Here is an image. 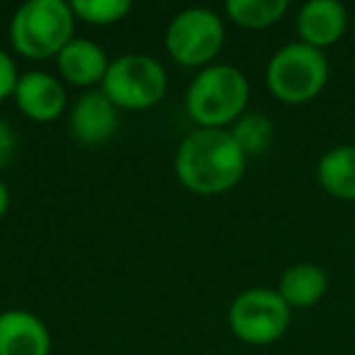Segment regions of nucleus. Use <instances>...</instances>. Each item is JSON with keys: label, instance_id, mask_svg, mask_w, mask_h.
Wrapping results in <instances>:
<instances>
[{"label": "nucleus", "instance_id": "obj_1", "mask_svg": "<svg viewBox=\"0 0 355 355\" xmlns=\"http://www.w3.org/2000/svg\"><path fill=\"white\" fill-rule=\"evenodd\" d=\"M175 173L198 195L232 190L246 173V153L224 129H195L178 146Z\"/></svg>", "mask_w": 355, "mask_h": 355}, {"label": "nucleus", "instance_id": "obj_2", "mask_svg": "<svg viewBox=\"0 0 355 355\" xmlns=\"http://www.w3.org/2000/svg\"><path fill=\"white\" fill-rule=\"evenodd\" d=\"M248 103V80L239 69L217 64L195 76L185 107L200 129H222L236 122Z\"/></svg>", "mask_w": 355, "mask_h": 355}, {"label": "nucleus", "instance_id": "obj_3", "mask_svg": "<svg viewBox=\"0 0 355 355\" xmlns=\"http://www.w3.org/2000/svg\"><path fill=\"white\" fill-rule=\"evenodd\" d=\"M76 15L64 0H30L12 15L10 42L22 56L46 59L73 40Z\"/></svg>", "mask_w": 355, "mask_h": 355}, {"label": "nucleus", "instance_id": "obj_4", "mask_svg": "<svg viewBox=\"0 0 355 355\" xmlns=\"http://www.w3.org/2000/svg\"><path fill=\"white\" fill-rule=\"evenodd\" d=\"M266 80L270 93L280 103H311L329 80V61H326L324 51L295 42V44H287L280 51H275V56L268 64Z\"/></svg>", "mask_w": 355, "mask_h": 355}, {"label": "nucleus", "instance_id": "obj_5", "mask_svg": "<svg viewBox=\"0 0 355 355\" xmlns=\"http://www.w3.org/2000/svg\"><path fill=\"white\" fill-rule=\"evenodd\" d=\"M168 78L163 66L146 54H124L112 61L103 78V93L114 107L146 110L161 103Z\"/></svg>", "mask_w": 355, "mask_h": 355}, {"label": "nucleus", "instance_id": "obj_6", "mask_svg": "<svg viewBox=\"0 0 355 355\" xmlns=\"http://www.w3.org/2000/svg\"><path fill=\"white\" fill-rule=\"evenodd\" d=\"M229 326L239 338L251 345L272 343L290 326V306L277 290L253 287L232 302Z\"/></svg>", "mask_w": 355, "mask_h": 355}, {"label": "nucleus", "instance_id": "obj_7", "mask_svg": "<svg viewBox=\"0 0 355 355\" xmlns=\"http://www.w3.org/2000/svg\"><path fill=\"white\" fill-rule=\"evenodd\" d=\"M224 44V25L217 12L205 8L183 10L166 32V49L178 64L202 66L219 54Z\"/></svg>", "mask_w": 355, "mask_h": 355}, {"label": "nucleus", "instance_id": "obj_8", "mask_svg": "<svg viewBox=\"0 0 355 355\" xmlns=\"http://www.w3.org/2000/svg\"><path fill=\"white\" fill-rule=\"evenodd\" d=\"M348 27V12L338 0H309L297 15V32L302 44L314 49L334 46Z\"/></svg>", "mask_w": 355, "mask_h": 355}, {"label": "nucleus", "instance_id": "obj_9", "mask_svg": "<svg viewBox=\"0 0 355 355\" xmlns=\"http://www.w3.org/2000/svg\"><path fill=\"white\" fill-rule=\"evenodd\" d=\"M51 338L46 326L25 309L0 314V355H49Z\"/></svg>", "mask_w": 355, "mask_h": 355}, {"label": "nucleus", "instance_id": "obj_10", "mask_svg": "<svg viewBox=\"0 0 355 355\" xmlns=\"http://www.w3.org/2000/svg\"><path fill=\"white\" fill-rule=\"evenodd\" d=\"M17 107L35 122H51L66 107V93L61 83L49 73L32 71V73L20 76L15 85Z\"/></svg>", "mask_w": 355, "mask_h": 355}, {"label": "nucleus", "instance_id": "obj_11", "mask_svg": "<svg viewBox=\"0 0 355 355\" xmlns=\"http://www.w3.org/2000/svg\"><path fill=\"white\" fill-rule=\"evenodd\" d=\"M117 127V107L103 90H90L71 112V129L80 144H103Z\"/></svg>", "mask_w": 355, "mask_h": 355}, {"label": "nucleus", "instance_id": "obj_12", "mask_svg": "<svg viewBox=\"0 0 355 355\" xmlns=\"http://www.w3.org/2000/svg\"><path fill=\"white\" fill-rule=\"evenodd\" d=\"M59 71L73 85H95L103 83L110 64L105 51L88 40H71L56 56Z\"/></svg>", "mask_w": 355, "mask_h": 355}, {"label": "nucleus", "instance_id": "obj_13", "mask_svg": "<svg viewBox=\"0 0 355 355\" xmlns=\"http://www.w3.org/2000/svg\"><path fill=\"white\" fill-rule=\"evenodd\" d=\"M316 180L331 198L355 202V144L329 148L316 166Z\"/></svg>", "mask_w": 355, "mask_h": 355}, {"label": "nucleus", "instance_id": "obj_14", "mask_svg": "<svg viewBox=\"0 0 355 355\" xmlns=\"http://www.w3.org/2000/svg\"><path fill=\"white\" fill-rule=\"evenodd\" d=\"M329 287V277H326L324 268L314 266V263H297V266L287 268L285 275L280 277V297L287 302V306H314L321 297L326 295Z\"/></svg>", "mask_w": 355, "mask_h": 355}, {"label": "nucleus", "instance_id": "obj_15", "mask_svg": "<svg viewBox=\"0 0 355 355\" xmlns=\"http://www.w3.org/2000/svg\"><path fill=\"white\" fill-rule=\"evenodd\" d=\"M290 3L287 0H229L227 12L236 25L248 30H263L282 20Z\"/></svg>", "mask_w": 355, "mask_h": 355}, {"label": "nucleus", "instance_id": "obj_16", "mask_svg": "<svg viewBox=\"0 0 355 355\" xmlns=\"http://www.w3.org/2000/svg\"><path fill=\"white\" fill-rule=\"evenodd\" d=\"M232 137H234V141L241 146V151L246 153V156H253V153H261L270 146L272 124H270V119L261 112L243 114V117H239L236 122H234Z\"/></svg>", "mask_w": 355, "mask_h": 355}, {"label": "nucleus", "instance_id": "obj_17", "mask_svg": "<svg viewBox=\"0 0 355 355\" xmlns=\"http://www.w3.org/2000/svg\"><path fill=\"white\" fill-rule=\"evenodd\" d=\"M73 15L90 25H110L117 22L132 10L129 0H73Z\"/></svg>", "mask_w": 355, "mask_h": 355}, {"label": "nucleus", "instance_id": "obj_18", "mask_svg": "<svg viewBox=\"0 0 355 355\" xmlns=\"http://www.w3.org/2000/svg\"><path fill=\"white\" fill-rule=\"evenodd\" d=\"M17 69L12 64V59L6 54V51L0 49V103L8 98V95L15 93V85H17Z\"/></svg>", "mask_w": 355, "mask_h": 355}, {"label": "nucleus", "instance_id": "obj_19", "mask_svg": "<svg viewBox=\"0 0 355 355\" xmlns=\"http://www.w3.org/2000/svg\"><path fill=\"white\" fill-rule=\"evenodd\" d=\"M12 153H15V132L10 129V124L0 119V168L10 163Z\"/></svg>", "mask_w": 355, "mask_h": 355}, {"label": "nucleus", "instance_id": "obj_20", "mask_svg": "<svg viewBox=\"0 0 355 355\" xmlns=\"http://www.w3.org/2000/svg\"><path fill=\"white\" fill-rule=\"evenodd\" d=\"M8 205H10V195H8V188L6 183L0 180V217L8 212Z\"/></svg>", "mask_w": 355, "mask_h": 355}]
</instances>
